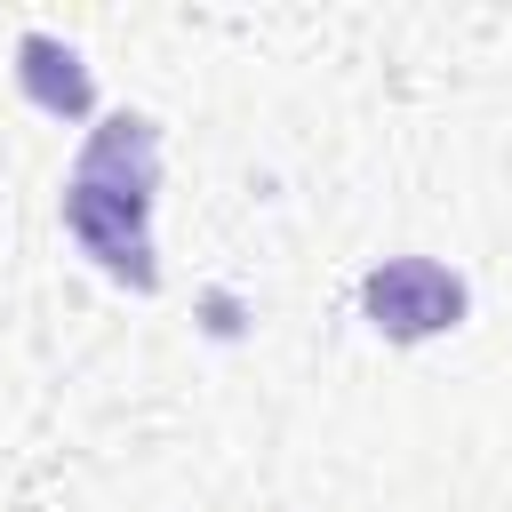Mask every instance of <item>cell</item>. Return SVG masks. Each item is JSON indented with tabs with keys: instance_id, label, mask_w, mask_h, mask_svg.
I'll list each match as a JSON object with an SVG mask.
<instances>
[{
	"instance_id": "obj_1",
	"label": "cell",
	"mask_w": 512,
	"mask_h": 512,
	"mask_svg": "<svg viewBox=\"0 0 512 512\" xmlns=\"http://www.w3.org/2000/svg\"><path fill=\"white\" fill-rule=\"evenodd\" d=\"M152 184H160V128L144 112H112L88 144H80V168L64 184V224L72 240L136 296L160 288V264H152Z\"/></svg>"
},
{
	"instance_id": "obj_2",
	"label": "cell",
	"mask_w": 512,
	"mask_h": 512,
	"mask_svg": "<svg viewBox=\"0 0 512 512\" xmlns=\"http://www.w3.org/2000/svg\"><path fill=\"white\" fill-rule=\"evenodd\" d=\"M360 304H368V320L384 336L416 344V336H440V328L464 320V280L440 272L432 256H392V264H376L360 280Z\"/></svg>"
}]
</instances>
